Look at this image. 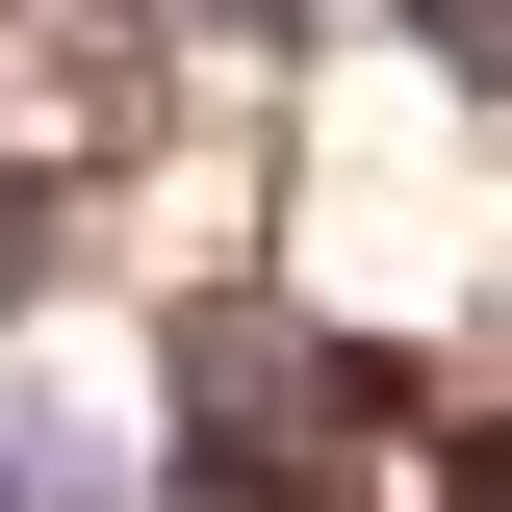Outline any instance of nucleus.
<instances>
[{"mask_svg": "<svg viewBox=\"0 0 512 512\" xmlns=\"http://www.w3.org/2000/svg\"><path fill=\"white\" fill-rule=\"evenodd\" d=\"M0 512H128L103 436H77V410H26V384H0Z\"/></svg>", "mask_w": 512, "mask_h": 512, "instance_id": "nucleus-1", "label": "nucleus"}, {"mask_svg": "<svg viewBox=\"0 0 512 512\" xmlns=\"http://www.w3.org/2000/svg\"><path fill=\"white\" fill-rule=\"evenodd\" d=\"M410 26H436V52H461V77H512V0H410Z\"/></svg>", "mask_w": 512, "mask_h": 512, "instance_id": "nucleus-2", "label": "nucleus"}]
</instances>
